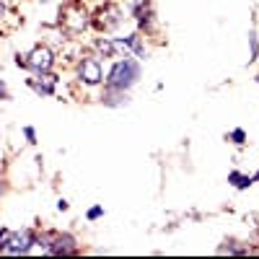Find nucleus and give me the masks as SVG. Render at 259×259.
I'll use <instances>...</instances> for the list:
<instances>
[{"instance_id": "nucleus-1", "label": "nucleus", "mask_w": 259, "mask_h": 259, "mask_svg": "<svg viewBox=\"0 0 259 259\" xmlns=\"http://www.w3.org/2000/svg\"><path fill=\"white\" fill-rule=\"evenodd\" d=\"M140 80V62L133 57L117 60L106 78V89H117V91H130L133 85Z\"/></svg>"}, {"instance_id": "nucleus-2", "label": "nucleus", "mask_w": 259, "mask_h": 259, "mask_svg": "<svg viewBox=\"0 0 259 259\" xmlns=\"http://www.w3.org/2000/svg\"><path fill=\"white\" fill-rule=\"evenodd\" d=\"M16 62L24 65V68H29V70H34V73H50V68L55 65V55H52L50 47L39 45V47H34L29 55H18Z\"/></svg>"}, {"instance_id": "nucleus-3", "label": "nucleus", "mask_w": 259, "mask_h": 259, "mask_svg": "<svg viewBox=\"0 0 259 259\" xmlns=\"http://www.w3.org/2000/svg\"><path fill=\"white\" fill-rule=\"evenodd\" d=\"M34 233L29 228L24 231H16V233H8V241L3 244V249H0V254H8V256H18V254H29L31 246H34Z\"/></svg>"}, {"instance_id": "nucleus-4", "label": "nucleus", "mask_w": 259, "mask_h": 259, "mask_svg": "<svg viewBox=\"0 0 259 259\" xmlns=\"http://www.w3.org/2000/svg\"><path fill=\"white\" fill-rule=\"evenodd\" d=\"M124 21V13H122V8L119 6H104L101 11H99V16H96V26L99 29H104V31H112V29H117L119 24Z\"/></svg>"}, {"instance_id": "nucleus-5", "label": "nucleus", "mask_w": 259, "mask_h": 259, "mask_svg": "<svg viewBox=\"0 0 259 259\" xmlns=\"http://www.w3.org/2000/svg\"><path fill=\"white\" fill-rule=\"evenodd\" d=\"M78 78H80L85 85H96V83H101V65H99V60H94V57H83V60L78 62Z\"/></svg>"}, {"instance_id": "nucleus-6", "label": "nucleus", "mask_w": 259, "mask_h": 259, "mask_svg": "<svg viewBox=\"0 0 259 259\" xmlns=\"http://www.w3.org/2000/svg\"><path fill=\"white\" fill-rule=\"evenodd\" d=\"M62 24L70 31H83L85 24H89V16H85V11L80 6H68L62 11Z\"/></svg>"}, {"instance_id": "nucleus-7", "label": "nucleus", "mask_w": 259, "mask_h": 259, "mask_svg": "<svg viewBox=\"0 0 259 259\" xmlns=\"http://www.w3.org/2000/svg\"><path fill=\"white\" fill-rule=\"evenodd\" d=\"M29 85L39 96H52L55 85H57V75H52V73H36V78H31Z\"/></svg>"}, {"instance_id": "nucleus-8", "label": "nucleus", "mask_w": 259, "mask_h": 259, "mask_svg": "<svg viewBox=\"0 0 259 259\" xmlns=\"http://www.w3.org/2000/svg\"><path fill=\"white\" fill-rule=\"evenodd\" d=\"M75 251V239L70 233H52V246L50 254H73Z\"/></svg>"}, {"instance_id": "nucleus-9", "label": "nucleus", "mask_w": 259, "mask_h": 259, "mask_svg": "<svg viewBox=\"0 0 259 259\" xmlns=\"http://www.w3.org/2000/svg\"><path fill=\"white\" fill-rule=\"evenodd\" d=\"M96 50L104 57H119V47H117V39H96Z\"/></svg>"}, {"instance_id": "nucleus-10", "label": "nucleus", "mask_w": 259, "mask_h": 259, "mask_svg": "<svg viewBox=\"0 0 259 259\" xmlns=\"http://www.w3.org/2000/svg\"><path fill=\"white\" fill-rule=\"evenodd\" d=\"M104 104H106V106H124V104H130V99H127L124 91L106 89V94H104Z\"/></svg>"}, {"instance_id": "nucleus-11", "label": "nucleus", "mask_w": 259, "mask_h": 259, "mask_svg": "<svg viewBox=\"0 0 259 259\" xmlns=\"http://www.w3.org/2000/svg\"><path fill=\"white\" fill-rule=\"evenodd\" d=\"M228 182H231L236 189H246V187L254 184V177H244L241 171H231V174H228Z\"/></svg>"}, {"instance_id": "nucleus-12", "label": "nucleus", "mask_w": 259, "mask_h": 259, "mask_svg": "<svg viewBox=\"0 0 259 259\" xmlns=\"http://www.w3.org/2000/svg\"><path fill=\"white\" fill-rule=\"evenodd\" d=\"M228 140L236 143V145H244L246 143V133H244L241 127H236V130H231V133H228Z\"/></svg>"}, {"instance_id": "nucleus-13", "label": "nucleus", "mask_w": 259, "mask_h": 259, "mask_svg": "<svg viewBox=\"0 0 259 259\" xmlns=\"http://www.w3.org/2000/svg\"><path fill=\"white\" fill-rule=\"evenodd\" d=\"M101 215H104V207H101V205H94V207L89 210V215H85V218H89V221H99Z\"/></svg>"}, {"instance_id": "nucleus-14", "label": "nucleus", "mask_w": 259, "mask_h": 259, "mask_svg": "<svg viewBox=\"0 0 259 259\" xmlns=\"http://www.w3.org/2000/svg\"><path fill=\"white\" fill-rule=\"evenodd\" d=\"M24 138H26V143H36V133H34V127H24Z\"/></svg>"}, {"instance_id": "nucleus-15", "label": "nucleus", "mask_w": 259, "mask_h": 259, "mask_svg": "<svg viewBox=\"0 0 259 259\" xmlns=\"http://www.w3.org/2000/svg\"><path fill=\"white\" fill-rule=\"evenodd\" d=\"M8 233H11V231H0V249H3V244L8 241Z\"/></svg>"}, {"instance_id": "nucleus-16", "label": "nucleus", "mask_w": 259, "mask_h": 259, "mask_svg": "<svg viewBox=\"0 0 259 259\" xmlns=\"http://www.w3.org/2000/svg\"><path fill=\"white\" fill-rule=\"evenodd\" d=\"M57 210H68V200H60L57 202Z\"/></svg>"}, {"instance_id": "nucleus-17", "label": "nucleus", "mask_w": 259, "mask_h": 259, "mask_svg": "<svg viewBox=\"0 0 259 259\" xmlns=\"http://www.w3.org/2000/svg\"><path fill=\"white\" fill-rule=\"evenodd\" d=\"M0 99H8V91H6V85L0 83Z\"/></svg>"}, {"instance_id": "nucleus-18", "label": "nucleus", "mask_w": 259, "mask_h": 259, "mask_svg": "<svg viewBox=\"0 0 259 259\" xmlns=\"http://www.w3.org/2000/svg\"><path fill=\"white\" fill-rule=\"evenodd\" d=\"M254 80H256V83H259V75H256V78H254Z\"/></svg>"}, {"instance_id": "nucleus-19", "label": "nucleus", "mask_w": 259, "mask_h": 259, "mask_svg": "<svg viewBox=\"0 0 259 259\" xmlns=\"http://www.w3.org/2000/svg\"><path fill=\"white\" fill-rule=\"evenodd\" d=\"M45 3H47V0H45Z\"/></svg>"}]
</instances>
